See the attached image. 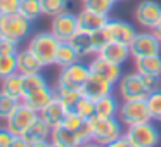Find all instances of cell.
<instances>
[{"label": "cell", "mask_w": 161, "mask_h": 147, "mask_svg": "<svg viewBox=\"0 0 161 147\" xmlns=\"http://www.w3.org/2000/svg\"><path fill=\"white\" fill-rule=\"evenodd\" d=\"M59 40L50 31H38L28 38V49L40 59L43 66H54L56 64V54L59 49Z\"/></svg>", "instance_id": "obj_1"}, {"label": "cell", "mask_w": 161, "mask_h": 147, "mask_svg": "<svg viewBox=\"0 0 161 147\" xmlns=\"http://www.w3.org/2000/svg\"><path fill=\"white\" fill-rule=\"evenodd\" d=\"M33 23L21 16L19 12L14 14H0V36L23 43L31 36Z\"/></svg>", "instance_id": "obj_2"}, {"label": "cell", "mask_w": 161, "mask_h": 147, "mask_svg": "<svg viewBox=\"0 0 161 147\" xmlns=\"http://www.w3.org/2000/svg\"><path fill=\"white\" fill-rule=\"evenodd\" d=\"M90 121L92 130H94L92 140H95L104 147L118 140L125 133V126L118 118H97V116H94V118H90Z\"/></svg>", "instance_id": "obj_3"}, {"label": "cell", "mask_w": 161, "mask_h": 147, "mask_svg": "<svg viewBox=\"0 0 161 147\" xmlns=\"http://www.w3.org/2000/svg\"><path fill=\"white\" fill-rule=\"evenodd\" d=\"M118 119L123 123L125 128L126 126H132V125H139V123L153 121L146 99H139V101H121Z\"/></svg>", "instance_id": "obj_4"}, {"label": "cell", "mask_w": 161, "mask_h": 147, "mask_svg": "<svg viewBox=\"0 0 161 147\" xmlns=\"http://www.w3.org/2000/svg\"><path fill=\"white\" fill-rule=\"evenodd\" d=\"M90 66L83 61L71 64V66L61 68L59 74H57V83L59 87H68V88H75V90H81L85 85V81L90 76Z\"/></svg>", "instance_id": "obj_5"}, {"label": "cell", "mask_w": 161, "mask_h": 147, "mask_svg": "<svg viewBox=\"0 0 161 147\" xmlns=\"http://www.w3.org/2000/svg\"><path fill=\"white\" fill-rule=\"evenodd\" d=\"M125 135L135 147H156L159 144V130L153 125V121L139 123L125 128Z\"/></svg>", "instance_id": "obj_6"}, {"label": "cell", "mask_w": 161, "mask_h": 147, "mask_svg": "<svg viewBox=\"0 0 161 147\" xmlns=\"http://www.w3.org/2000/svg\"><path fill=\"white\" fill-rule=\"evenodd\" d=\"M116 90H118L121 101H139V99H146L149 95L147 88L142 83V78L137 71L123 73L119 81L116 83Z\"/></svg>", "instance_id": "obj_7"}, {"label": "cell", "mask_w": 161, "mask_h": 147, "mask_svg": "<svg viewBox=\"0 0 161 147\" xmlns=\"http://www.w3.org/2000/svg\"><path fill=\"white\" fill-rule=\"evenodd\" d=\"M36 119H38V112L33 111L31 107H28V106L21 101L18 107L12 111V114L5 119V126H7L16 137H23V133H25Z\"/></svg>", "instance_id": "obj_8"}, {"label": "cell", "mask_w": 161, "mask_h": 147, "mask_svg": "<svg viewBox=\"0 0 161 147\" xmlns=\"http://www.w3.org/2000/svg\"><path fill=\"white\" fill-rule=\"evenodd\" d=\"M130 54H132L133 59L161 54V42L154 36V33L151 30L137 31L135 38L130 43Z\"/></svg>", "instance_id": "obj_9"}, {"label": "cell", "mask_w": 161, "mask_h": 147, "mask_svg": "<svg viewBox=\"0 0 161 147\" xmlns=\"http://www.w3.org/2000/svg\"><path fill=\"white\" fill-rule=\"evenodd\" d=\"M78 30H80L78 16L69 11H64L61 14L54 16L52 21H50V31L54 33V36L59 42H69Z\"/></svg>", "instance_id": "obj_10"}, {"label": "cell", "mask_w": 161, "mask_h": 147, "mask_svg": "<svg viewBox=\"0 0 161 147\" xmlns=\"http://www.w3.org/2000/svg\"><path fill=\"white\" fill-rule=\"evenodd\" d=\"M135 23L144 30H153L161 21V5L154 0H142L133 11Z\"/></svg>", "instance_id": "obj_11"}, {"label": "cell", "mask_w": 161, "mask_h": 147, "mask_svg": "<svg viewBox=\"0 0 161 147\" xmlns=\"http://www.w3.org/2000/svg\"><path fill=\"white\" fill-rule=\"evenodd\" d=\"M114 87H116V83H113L111 80H108L102 74L92 71L88 80L85 81L83 88H81V95L92 99V101H99L102 97H108V95L114 94Z\"/></svg>", "instance_id": "obj_12"}, {"label": "cell", "mask_w": 161, "mask_h": 147, "mask_svg": "<svg viewBox=\"0 0 161 147\" xmlns=\"http://www.w3.org/2000/svg\"><path fill=\"white\" fill-rule=\"evenodd\" d=\"M54 99H56V88H52L47 83V85H43V87L36 88V90L26 94L25 97H23V102H25L28 107H31L33 111L40 112L42 109H45Z\"/></svg>", "instance_id": "obj_13"}, {"label": "cell", "mask_w": 161, "mask_h": 147, "mask_svg": "<svg viewBox=\"0 0 161 147\" xmlns=\"http://www.w3.org/2000/svg\"><path fill=\"white\" fill-rule=\"evenodd\" d=\"M106 31H108L111 42H121L126 45H130L137 35V30L130 23L121 21V19H109L106 24Z\"/></svg>", "instance_id": "obj_14"}, {"label": "cell", "mask_w": 161, "mask_h": 147, "mask_svg": "<svg viewBox=\"0 0 161 147\" xmlns=\"http://www.w3.org/2000/svg\"><path fill=\"white\" fill-rule=\"evenodd\" d=\"M88 66H90V71L106 76L108 80H111L113 83H118L119 78H121V74H123L121 66H119V64L111 63V61H108V59H104V57L97 56V54L88 61Z\"/></svg>", "instance_id": "obj_15"}, {"label": "cell", "mask_w": 161, "mask_h": 147, "mask_svg": "<svg viewBox=\"0 0 161 147\" xmlns=\"http://www.w3.org/2000/svg\"><path fill=\"white\" fill-rule=\"evenodd\" d=\"M16 61H18V73L19 74H33V73H42L43 66L40 59L26 47L21 49L16 54Z\"/></svg>", "instance_id": "obj_16"}, {"label": "cell", "mask_w": 161, "mask_h": 147, "mask_svg": "<svg viewBox=\"0 0 161 147\" xmlns=\"http://www.w3.org/2000/svg\"><path fill=\"white\" fill-rule=\"evenodd\" d=\"M78 26H80L81 31L87 33H94L102 30L109 21V16H102V14H95L92 11H87V9H81L78 12Z\"/></svg>", "instance_id": "obj_17"}, {"label": "cell", "mask_w": 161, "mask_h": 147, "mask_svg": "<svg viewBox=\"0 0 161 147\" xmlns=\"http://www.w3.org/2000/svg\"><path fill=\"white\" fill-rule=\"evenodd\" d=\"M97 56L104 57V59L111 61V63H114V64L123 66V64H125L126 61L132 57V54H130V45H126V43H121V42H109L108 45H106L104 49H102L101 52L97 54Z\"/></svg>", "instance_id": "obj_18"}, {"label": "cell", "mask_w": 161, "mask_h": 147, "mask_svg": "<svg viewBox=\"0 0 161 147\" xmlns=\"http://www.w3.org/2000/svg\"><path fill=\"white\" fill-rule=\"evenodd\" d=\"M50 142L54 147H80L81 142L73 130L66 128L64 125L54 126L50 132Z\"/></svg>", "instance_id": "obj_19"}, {"label": "cell", "mask_w": 161, "mask_h": 147, "mask_svg": "<svg viewBox=\"0 0 161 147\" xmlns=\"http://www.w3.org/2000/svg\"><path fill=\"white\" fill-rule=\"evenodd\" d=\"M68 111H69V109H66L59 101H57V99H54V101L50 102L45 109H42V111L38 112V116L49 126H52V128H54V126L63 125V121H64V118H66Z\"/></svg>", "instance_id": "obj_20"}, {"label": "cell", "mask_w": 161, "mask_h": 147, "mask_svg": "<svg viewBox=\"0 0 161 147\" xmlns=\"http://www.w3.org/2000/svg\"><path fill=\"white\" fill-rule=\"evenodd\" d=\"M69 43L75 47V50L78 52V56H80L81 59H87V57H94L95 56L94 43H92V33L78 30V31L75 33V36L69 40Z\"/></svg>", "instance_id": "obj_21"}, {"label": "cell", "mask_w": 161, "mask_h": 147, "mask_svg": "<svg viewBox=\"0 0 161 147\" xmlns=\"http://www.w3.org/2000/svg\"><path fill=\"white\" fill-rule=\"evenodd\" d=\"M119 106H121V102L116 99L114 94L102 97L95 101V116L97 118H118Z\"/></svg>", "instance_id": "obj_22"}, {"label": "cell", "mask_w": 161, "mask_h": 147, "mask_svg": "<svg viewBox=\"0 0 161 147\" xmlns=\"http://www.w3.org/2000/svg\"><path fill=\"white\" fill-rule=\"evenodd\" d=\"M133 66H135V71L139 74H153V76H161V54L133 59Z\"/></svg>", "instance_id": "obj_23"}, {"label": "cell", "mask_w": 161, "mask_h": 147, "mask_svg": "<svg viewBox=\"0 0 161 147\" xmlns=\"http://www.w3.org/2000/svg\"><path fill=\"white\" fill-rule=\"evenodd\" d=\"M50 132H52V126H49L38 116V119H36V121L33 123L25 133H23V139H25L28 144L40 142V140H49L50 139Z\"/></svg>", "instance_id": "obj_24"}, {"label": "cell", "mask_w": 161, "mask_h": 147, "mask_svg": "<svg viewBox=\"0 0 161 147\" xmlns=\"http://www.w3.org/2000/svg\"><path fill=\"white\" fill-rule=\"evenodd\" d=\"M0 92L11 95V97L23 101L25 97V87H23V74L14 73L11 76H7L5 80L0 81Z\"/></svg>", "instance_id": "obj_25"}, {"label": "cell", "mask_w": 161, "mask_h": 147, "mask_svg": "<svg viewBox=\"0 0 161 147\" xmlns=\"http://www.w3.org/2000/svg\"><path fill=\"white\" fill-rule=\"evenodd\" d=\"M78 61H83V59L78 56L75 47L69 42H61L59 49H57V54H56V66L66 68V66H71V64L78 63Z\"/></svg>", "instance_id": "obj_26"}, {"label": "cell", "mask_w": 161, "mask_h": 147, "mask_svg": "<svg viewBox=\"0 0 161 147\" xmlns=\"http://www.w3.org/2000/svg\"><path fill=\"white\" fill-rule=\"evenodd\" d=\"M54 88H56V99L66 109H73L75 104L78 102V99L81 97V90H75V88H68V87H59V85H56Z\"/></svg>", "instance_id": "obj_27"}, {"label": "cell", "mask_w": 161, "mask_h": 147, "mask_svg": "<svg viewBox=\"0 0 161 147\" xmlns=\"http://www.w3.org/2000/svg\"><path fill=\"white\" fill-rule=\"evenodd\" d=\"M19 14L25 16L26 19L30 21H36L42 14V4H40V0H21V4H19Z\"/></svg>", "instance_id": "obj_28"}, {"label": "cell", "mask_w": 161, "mask_h": 147, "mask_svg": "<svg viewBox=\"0 0 161 147\" xmlns=\"http://www.w3.org/2000/svg\"><path fill=\"white\" fill-rule=\"evenodd\" d=\"M40 4H42V14L49 18L68 11V0H40Z\"/></svg>", "instance_id": "obj_29"}, {"label": "cell", "mask_w": 161, "mask_h": 147, "mask_svg": "<svg viewBox=\"0 0 161 147\" xmlns=\"http://www.w3.org/2000/svg\"><path fill=\"white\" fill-rule=\"evenodd\" d=\"M146 102L151 112V119L153 121H161V88L149 92V95L146 97Z\"/></svg>", "instance_id": "obj_30"}, {"label": "cell", "mask_w": 161, "mask_h": 147, "mask_svg": "<svg viewBox=\"0 0 161 147\" xmlns=\"http://www.w3.org/2000/svg\"><path fill=\"white\" fill-rule=\"evenodd\" d=\"M114 7L111 0H83V9L92 11L95 14H102V16H109Z\"/></svg>", "instance_id": "obj_31"}, {"label": "cell", "mask_w": 161, "mask_h": 147, "mask_svg": "<svg viewBox=\"0 0 161 147\" xmlns=\"http://www.w3.org/2000/svg\"><path fill=\"white\" fill-rule=\"evenodd\" d=\"M73 111L78 112V114H80L81 118H85V119L94 118L95 116V101H92V99L81 95V97L78 99V102L75 104Z\"/></svg>", "instance_id": "obj_32"}, {"label": "cell", "mask_w": 161, "mask_h": 147, "mask_svg": "<svg viewBox=\"0 0 161 147\" xmlns=\"http://www.w3.org/2000/svg\"><path fill=\"white\" fill-rule=\"evenodd\" d=\"M19 102L21 101H18V99L11 97V95L4 94V92H0V119L5 121V119L12 114V111L19 106Z\"/></svg>", "instance_id": "obj_33"}, {"label": "cell", "mask_w": 161, "mask_h": 147, "mask_svg": "<svg viewBox=\"0 0 161 147\" xmlns=\"http://www.w3.org/2000/svg\"><path fill=\"white\" fill-rule=\"evenodd\" d=\"M47 85V80L42 73H33V74H23V87H25V95L36 88Z\"/></svg>", "instance_id": "obj_34"}, {"label": "cell", "mask_w": 161, "mask_h": 147, "mask_svg": "<svg viewBox=\"0 0 161 147\" xmlns=\"http://www.w3.org/2000/svg\"><path fill=\"white\" fill-rule=\"evenodd\" d=\"M14 73H18L16 56H0V81Z\"/></svg>", "instance_id": "obj_35"}, {"label": "cell", "mask_w": 161, "mask_h": 147, "mask_svg": "<svg viewBox=\"0 0 161 147\" xmlns=\"http://www.w3.org/2000/svg\"><path fill=\"white\" fill-rule=\"evenodd\" d=\"M111 42V38H109L108 31H106V26L102 30H99V31H94L92 33V43H94V50L95 54H99L102 49H104L108 43Z\"/></svg>", "instance_id": "obj_36"}, {"label": "cell", "mask_w": 161, "mask_h": 147, "mask_svg": "<svg viewBox=\"0 0 161 147\" xmlns=\"http://www.w3.org/2000/svg\"><path fill=\"white\" fill-rule=\"evenodd\" d=\"M87 121L85 118H81L78 112H75L73 109H69L68 111V114H66V118H64V121H63V125L66 126V128H69V130H73V132H76L78 128H80L83 123Z\"/></svg>", "instance_id": "obj_37"}, {"label": "cell", "mask_w": 161, "mask_h": 147, "mask_svg": "<svg viewBox=\"0 0 161 147\" xmlns=\"http://www.w3.org/2000/svg\"><path fill=\"white\" fill-rule=\"evenodd\" d=\"M19 45H21V43L14 42V40L2 38V36H0V56H16V54L21 50Z\"/></svg>", "instance_id": "obj_38"}, {"label": "cell", "mask_w": 161, "mask_h": 147, "mask_svg": "<svg viewBox=\"0 0 161 147\" xmlns=\"http://www.w3.org/2000/svg\"><path fill=\"white\" fill-rule=\"evenodd\" d=\"M144 87L147 88V92H154L161 88V76H153V74H140Z\"/></svg>", "instance_id": "obj_39"}, {"label": "cell", "mask_w": 161, "mask_h": 147, "mask_svg": "<svg viewBox=\"0 0 161 147\" xmlns=\"http://www.w3.org/2000/svg\"><path fill=\"white\" fill-rule=\"evenodd\" d=\"M21 0H0V14H14L19 12Z\"/></svg>", "instance_id": "obj_40"}, {"label": "cell", "mask_w": 161, "mask_h": 147, "mask_svg": "<svg viewBox=\"0 0 161 147\" xmlns=\"http://www.w3.org/2000/svg\"><path fill=\"white\" fill-rule=\"evenodd\" d=\"M14 133L7 128V126H0V147H9V144L14 140Z\"/></svg>", "instance_id": "obj_41"}, {"label": "cell", "mask_w": 161, "mask_h": 147, "mask_svg": "<svg viewBox=\"0 0 161 147\" xmlns=\"http://www.w3.org/2000/svg\"><path fill=\"white\" fill-rule=\"evenodd\" d=\"M106 147H135V145H133V144L128 140V137H126L125 133H123V135L119 137L118 140H114V142H111L109 145H106Z\"/></svg>", "instance_id": "obj_42"}, {"label": "cell", "mask_w": 161, "mask_h": 147, "mask_svg": "<svg viewBox=\"0 0 161 147\" xmlns=\"http://www.w3.org/2000/svg\"><path fill=\"white\" fill-rule=\"evenodd\" d=\"M28 145H30V144L26 142L23 137H14V140L9 144V147H28Z\"/></svg>", "instance_id": "obj_43"}, {"label": "cell", "mask_w": 161, "mask_h": 147, "mask_svg": "<svg viewBox=\"0 0 161 147\" xmlns=\"http://www.w3.org/2000/svg\"><path fill=\"white\" fill-rule=\"evenodd\" d=\"M28 147H54V145H52V142H50V139H49V140H40V142H33V144H30Z\"/></svg>", "instance_id": "obj_44"}, {"label": "cell", "mask_w": 161, "mask_h": 147, "mask_svg": "<svg viewBox=\"0 0 161 147\" xmlns=\"http://www.w3.org/2000/svg\"><path fill=\"white\" fill-rule=\"evenodd\" d=\"M151 31H153V33H154V36H156V38H158V40H159V42H161V21L158 23V24L154 26V28L151 30Z\"/></svg>", "instance_id": "obj_45"}, {"label": "cell", "mask_w": 161, "mask_h": 147, "mask_svg": "<svg viewBox=\"0 0 161 147\" xmlns=\"http://www.w3.org/2000/svg\"><path fill=\"white\" fill-rule=\"evenodd\" d=\"M80 147H104V145H101V144H97L95 140H88V142H83Z\"/></svg>", "instance_id": "obj_46"}, {"label": "cell", "mask_w": 161, "mask_h": 147, "mask_svg": "<svg viewBox=\"0 0 161 147\" xmlns=\"http://www.w3.org/2000/svg\"><path fill=\"white\" fill-rule=\"evenodd\" d=\"M111 2H113V4H116V2H119V0H111Z\"/></svg>", "instance_id": "obj_47"}]
</instances>
